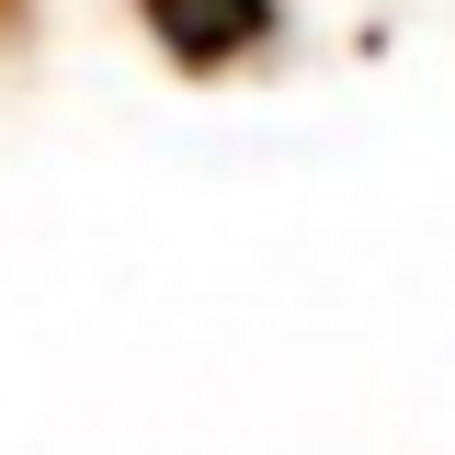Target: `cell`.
<instances>
[{"instance_id":"cell-1","label":"cell","mask_w":455,"mask_h":455,"mask_svg":"<svg viewBox=\"0 0 455 455\" xmlns=\"http://www.w3.org/2000/svg\"><path fill=\"white\" fill-rule=\"evenodd\" d=\"M125 12H137L148 57L171 80H194V92L251 80V68L284 57V0H125Z\"/></svg>"},{"instance_id":"cell-2","label":"cell","mask_w":455,"mask_h":455,"mask_svg":"<svg viewBox=\"0 0 455 455\" xmlns=\"http://www.w3.org/2000/svg\"><path fill=\"white\" fill-rule=\"evenodd\" d=\"M23 46H35V0H0V68H23Z\"/></svg>"}]
</instances>
